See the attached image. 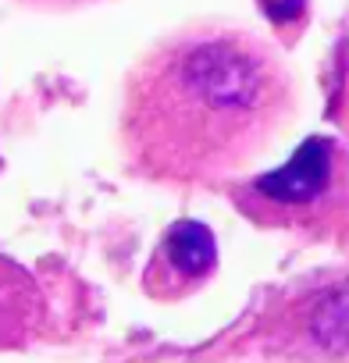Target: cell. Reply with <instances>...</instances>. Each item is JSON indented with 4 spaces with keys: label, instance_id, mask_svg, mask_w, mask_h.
Here are the masks:
<instances>
[{
    "label": "cell",
    "instance_id": "cell-1",
    "mask_svg": "<svg viewBox=\"0 0 349 363\" xmlns=\"http://www.w3.org/2000/svg\"><path fill=\"white\" fill-rule=\"evenodd\" d=\"M296 118L282 54L225 22H193L143 54L125 82L121 150L153 182H225Z\"/></svg>",
    "mask_w": 349,
    "mask_h": 363
},
{
    "label": "cell",
    "instance_id": "cell-2",
    "mask_svg": "<svg viewBox=\"0 0 349 363\" xmlns=\"http://www.w3.org/2000/svg\"><path fill=\"white\" fill-rule=\"evenodd\" d=\"M345 189L349 153L338 143L314 135L292 153L285 167L253 178L246 193H239V207L260 225H296L321 218L338 203V196H345Z\"/></svg>",
    "mask_w": 349,
    "mask_h": 363
},
{
    "label": "cell",
    "instance_id": "cell-3",
    "mask_svg": "<svg viewBox=\"0 0 349 363\" xmlns=\"http://www.w3.org/2000/svg\"><path fill=\"white\" fill-rule=\"evenodd\" d=\"M218 271V242L214 232L204 221H174L146 271H143V292L157 303H182L193 292H200Z\"/></svg>",
    "mask_w": 349,
    "mask_h": 363
},
{
    "label": "cell",
    "instance_id": "cell-4",
    "mask_svg": "<svg viewBox=\"0 0 349 363\" xmlns=\"http://www.w3.org/2000/svg\"><path fill=\"white\" fill-rule=\"evenodd\" d=\"M18 4H29L40 11H72V8H86V4H100V0H18Z\"/></svg>",
    "mask_w": 349,
    "mask_h": 363
}]
</instances>
